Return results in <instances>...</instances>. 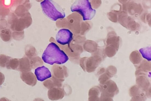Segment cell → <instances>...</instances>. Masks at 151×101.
I'll list each match as a JSON object with an SVG mask.
<instances>
[{
  "instance_id": "cell-7",
  "label": "cell",
  "mask_w": 151,
  "mask_h": 101,
  "mask_svg": "<svg viewBox=\"0 0 151 101\" xmlns=\"http://www.w3.org/2000/svg\"><path fill=\"white\" fill-rule=\"evenodd\" d=\"M57 42L62 45H69L73 39V34L69 29H63L60 30L56 36Z\"/></svg>"
},
{
  "instance_id": "cell-26",
  "label": "cell",
  "mask_w": 151,
  "mask_h": 101,
  "mask_svg": "<svg viewBox=\"0 0 151 101\" xmlns=\"http://www.w3.org/2000/svg\"><path fill=\"white\" fill-rule=\"evenodd\" d=\"M5 80V77L4 75L1 72H0V86L4 82Z\"/></svg>"
},
{
  "instance_id": "cell-9",
  "label": "cell",
  "mask_w": 151,
  "mask_h": 101,
  "mask_svg": "<svg viewBox=\"0 0 151 101\" xmlns=\"http://www.w3.org/2000/svg\"><path fill=\"white\" fill-rule=\"evenodd\" d=\"M135 66L136 68V76L141 75H146L147 73L151 71V62L145 59L142 60L139 64L135 65Z\"/></svg>"
},
{
  "instance_id": "cell-17",
  "label": "cell",
  "mask_w": 151,
  "mask_h": 101,
  "mask_svg": "<svg viewBox=\"0 0 151 101\" xmlns=\"http://www.w3.org/2000/svg\"><path fill=\"white\" fill-rule=\"evenodd\" d=\"M28 60L26 58L19 59V66L18 70L21 72L27 71L28 68Z\"/></svg>"
},
{
  "instance_id": "cell-13",
  "label": "cell",
  "mask_w": 151,
  "mask_h": 101,
  "mask_svg": "<svg viewBox=\"0 0 151 101\" xmlns=\"http://www.w3.org/2000/svg\"><path fill=\"white\" fill-rule=\"evenodd\" d=\"M101 93V90L100 87L96 86L90 90L89 95L91 98L90 100L99 101Z\"/></svg>"
},
{
  "instance_id": "cell-15",
  "label": "cell",
  "mask_w": 151,
  "mask_h": 101,
  "mask_svg": "<svg viewBox=\"0 0 151 101\" xmlns=\"http://www.w3.org/2000/svg\"><path fill=\"white\" fill-rule=\"evenodd\" d=\"M19 66V59L12 57L7 62L6 67L8 69L18 70Z\"/></svg>"
},
{
  "instance_id": "cell-6",
  "label": "cell",
  "mask_w": 151,
  "mask_h": 101,
  "mask_svg": "<svg viewBox=\"0 0 151 101\" xmlns=\"http://www.w3.org/2000/svg\"><path fill=\"white\" fill-rule=\"evenodd\" d=\"M122 9L123 11L132 16H138L141 14L143 11L140 4L130 0L123 4Z\"/></svg>"
},
{
  "instance_id": "cell-12",
  "label": "cell",
  "mask_w": 151,
  "mask_h": 101,
  "mask_svg": "<svg viewBox=\"0 0 151 101\" xmlns=\"http://www.w3.org/2000/svg\"><path fill=\"white\" fill-rule=\"evenodd\" d=\"M120 42V37L116 35L114 31L109 32L108 34L106 41L107 45H111L119 49Z\"/></svg>"
},
{
  "instance_id": "cell-21",
  "label": "cell",
  "mask_w": 151,
  "mask_h": 101,
  "mask_svg": "<svg viewBox=\"0 0 151 101\" xmlns=\"http://www.w3.org/2000/svg\"><path fill=\"white\" fill-rule=\"evenodd\" d=\"M110 78V76L105 72L100 76L98 80L100 84H103L109 80Z\"/></svg>"
},
{
  "instance_id": "cell-25",
  "label": "cell",
  "mask_w": 151,
  "mask_h": 101,
  "mask_svg": "<svg viewBox=\"0 0 151 101\" xmlns=\"http://www.w3.org/2000/svg\"><path fill=\"white\" fill-rule=\"evenodd\" d=\"M91 6L94 9H97L101 4V0H91Z\"/></svg>"
},
{
  "instance_id": "cell-20",
  "label": "cell",
  "mask_w": 151,
  "mask_h": 101,
  "mask_svg": "<svg viewBox=\"0 0 151 101\" xmlns=\"http://www.w3.org/2000/svg\"><path fill=\"white\" fill-rule=\"evenodd\" d=\"M11 58L5 55H0V66L3 67H6L7 62Z\"/></svg>"
},
{
  "instance_id": "cell-22",
  "label": "cell",
  "mask_w": 151,
  "mask_h": 101,
  "mask_svg": "<svg viewBox=\"0 0 151 101\" xmlns=\"http://www.w3.org/2000/svg\"><path fill=\"white\" fill-rule=\"evenodd\" d=\"M109 19L114 22H116L118 20V14L114 11H111L107 14Z\"/></svg>"
},
{
  "instance_id": "cell-8",
  "label": "cell",
  "mask_w": 151,
  "mask_h": 101,
  "mask_svg": "<svg viewBox=\"0 0 151 101\" xmlns=\"http://www.w3.org/2000/svg\"><path fill=\"white\" fill-rule=\"evenodd\" d=\"M129 94L132 97L131 100L132 101L145 100L147 97H151L150 92L142 90L137 85H134L130 88Z\"/></svg>"
},
{
  "instance_id": "cell-16",
  "label": "cell",
  "mask_w": 151,
  "mask_h": 101,
  "mask_svg": "<svg viewBox=\"0 0 151 101\" xmlns=\"http://www.w3.org/2000/svg\"><path fill=\"white\" fill-rule=\"evenodd\" d=\"M118 49L115 47L111 45H107L104 50L105 54L108 57H111L114 56Z\"/></svg>"
},
{
  "instance_id": "cell-14",
  "label": "cell",
  "mask_w": 151,
  "mask_h": 101,
  "mask_svg": "<svg viewBox=\"0 0 151 101\" xmlns=\"http://www.w3.org/2000/svg\"><path fill=\"white\" fill-rule=\"evenodd\" d=\"M129 59L131 62L135 65L139 64L142 59L141 54L137 51H133L131 53Z\"/></svg>"
},
{
  "instance_id": "cell-11",
  "label": "cell",
  "mask_w": 151,
  "mask_h": 101,
  "mask_svg": "<svg viewBox=\"0 0 151 101\" xmlns=\"http://www.w3.org/2000/svg\"><path fill=\"white\" fill-rule=\"evenodd\" d=\"M35 74L37 80L40 81H44L52 77L49 69L44 66L36 69Z\"/></svg>"
},
{
  "instance_id": "cell-19",
  "label": "cell",
  "mask_w": 151,
  "mask_h": 101,
  "mask_svg": "<svg viewBox=\"0 0 151 101\" xmlns=\"http://www.w3.org/2000/svg\"><path fill=\"white\" fill-rule=\"evenodd\" d=\"M139 51L143 57L148 60L149 59L150 60V47L141 49L139 50Z\"/></svg>"
},
{
  "instance_id": "cell-3",
  "label": "cell",
  "mask_w": 151,
  "mask_h": 101,
  "mask_svg": "<svg viewBox=\"0 0 151 101\" xmlns=\"http://www.w3.org/2000/svg\"><path fill=\"white\" fill-rule=\"evenodd\" d=\"M71 11H76L82 16L83 20L91 19L94 16L96 11L93 9L89 0H76L71 5Z\"/></svg>"
},
{
  "instance_id": "cell-1",
  "label": "cell",
  "mask_w": 151,
  "mask_h": 101,
  "mask_svg": "<svg viewBox=\"0 0 151 101\" xmlns=\"http://www.w3.org/2000/svg\"><path fill=\"white\" fill-rule=\"evenodd\" d=\"M42 59L45 62L53 65L54 63L63 64L68 60L69 58L57 44L52 42L48 45L44 52Z\"/></svg>"
},
{
  "instance_id": "cell-4",
  "label": "cell",
  "mask_w": 151,
  "mask_h": 101,
  "mask_svg": "<svg viewBox=\"0 0 151 101\" xmlns=\"http://www.w3.org/2000/svg\"><path fill=\"white\" fill-rule=\"evenodd\" d=\"M118 21L124 27L129 30H136L140 27L139 24L123 10L120 11L118 14Z\"/></svg>"
},
{
  "instance_id": "cell-18",
  "label": "cell",
  "mask_w": 151,
  "mask_h": 101,
  "mask_svg": "<svg viewBox=\"0 0 151 101\" xmlns=\"http://www.w3.org/2000/svg\"><path fill=\"white\" fill-rule=\"evenodd\" d=\"M0 35L1 39L5 42L9 41L11 38V32L8 30L1 31V32Z\"/></svg>"
},
{
  "instance_id": "cell-27",
  "label": "cell",
  "mask_w": 151,
  "mask_h": 101,
  "mask_svg": "<svg viewBox=\"0 0 151 101\" xmlns=\"http://www.w3.org/2000/svg\"><path fill=\"white\" fill-rule=\"evenodd\" d=\"M106 69L104 68H101L99 70L98 72L97 73L99 74H101L104 73L105 72Z\"/></svg>"
},
{
  "instance_id": "cell-2",
  "label": "cell",
  "mask_w": 151,
  "mask_h": 101,
  "mask_svg": "<svg viewBox=\"0 0 151 101\" xmlns=\"http://www.w3.org/2000/svg\"><path fill=\"white\" fill-rule=\"evenodd\" d=\"M40 5L44 14L52 20L56 21L65 16L62 8L52 0H44L41 2Z\"/></svg>"
},
{
  "instance_id": "cell-23",
  "label": "cell",
  "mask_w": 151,
  "mask_h": 101,
  "mask_svg": "<svg viewBox=\"0 0 151 101\" xmlns=\"http://www.w3.org/2000/svg\"><path fill=\"white\" fill-rule=\"evenodd\" d=\"M105 72L111 77H113L117 72L116 68L113 66H110L108 67L106 69Z\"/></svg>"
},
{
  "instance_id": "cell-5",
  "label": "cell",
  "mask_w": 151,
  "mask_h": 101,
  "mask_svg": "<svg viewBox=\"0 0 151 101\" xmlns=\"http://www.w3.org/2000/svg\"><path fill=\"white\" fill-rule=\"evenodd\" d=\"M100 87L101 93L112 98L119 92L116 83L112 80H109L104 84H100Z\"/></svg>"
},
{
  "instance_id": "cell-24",
  "label": "cell",
  "mask_w": 151,
  "mask_h": 101,
  "mask_svg": "<svg viewBox=\"0 0 151 101\" xmlns=\"http://www.w3.org/2000/svg\"><path fill=\"white\" fill-rule=\"evenodd\" d=\"M151 15L150 14L145 13L142 15L141 17V19L144 22H149L150 24Z\"/></svg>"
},
{
  "instance_id": "cell-10",
  "label": "cell",
  "mask_w": 151,
  "mask_h": 101,
  "mask_svg": "<svg viewBox=\"0 0 151 101\" xmlns=\"http://www.w3.org/2000/svg\"><path fill=\"white\" fill-rule=\"evenodd\" d=\"M137 76L136 82L138 87L145 91H150V82L146 75H141Z\"/></svg>"
},
{
  "instance_id": "cell-28",
  "label": "cell",
  "mask_w": 151,
  "mask_h": 101,
  "mask_svg": "<svg viewBox=\"0 0 151 101\" xmlns=\"http://www.w3.org/2000/svg\"><path fill=\"white\" fill-rule=\"evenodd\" d=\"M129 0H118L122 4H124L127 2Z\"/></svg>"
}]
</instances>
